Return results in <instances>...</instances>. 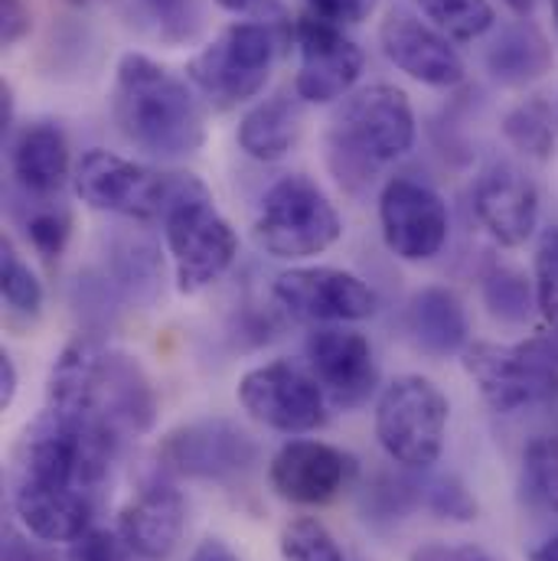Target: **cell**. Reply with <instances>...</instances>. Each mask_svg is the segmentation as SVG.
I'll return each instance as SVG.
<instances>
[{
	"label": "cell",
	"instance_id": "obj_1",
	"mask_svg": "<svg viewBox=\"0 0 558 561\" xmlns=\"http://www.w3.org/2000/svg\"><path fill=\"white\" fill-rule=\"evenodd\" d=\"M118 437L92 421L46 409L23 434L13 510L43 542H76L92 529Z\"/></svg>",
	"mask_w": 558,
	"mask_h": 561
},
{
	"label": "cell",
	"instance_id": "obj_2",
	"mask_svg": "<svg viewBox=\"0 0 558 561\" xmlns=\"http://www.w3.org/2000/svg\"><path fill=\"white\" fill-rule=\"evenodd\" d=\"M46 409L92 421L122 440L150 431L157 396L135 356L95 340H76L53 366Z\"/></svg>",
	"mask_w": 558,
	"mask_h": 561
},
{
	"label": "cell",
	"instance_id": "obj_3",
	"mask_svg": "<svg viewBox=\"0 0 558 561\" xmlns=\"http://www.w3.org/2000/svg\"><path fill=\"white\" fill-rule=\"evenodd\" d=\"M112 115L118 131L153 157H190L206 140L203 112L186 82L140 53L118 62Z\"/></svg>",
	"mask_w": 558,
	"mask_h": 561
},
{
	"label": "cell",
	"instance_id": "obj_4",
	"mask_svg": "<svg viewBox=\"0 0 558 561\" xmlns=\"http://www.w3.org/2000/svg\"><path fill=\"white\" fill-rule=\"evenodd\" d=\"M163 236L173 259L176 287L196 294L219 280L239 255V239L229 219L213 203V193L196 176L173 173L170 199L163 206Z\"/></svg>",
	"mask_w": 558,
	"mask_h": 561
},
{
	"label": "cell",
	"instance_id": "obj_5",
	"mask_svg": "<svg viewBox=\"0 0 558 561\" xmlns=\"http://www.w3.org/2000/svg\"><path fill=\"white\" fill-rule=\"evenodd\" d=\"M415 144V112L402 89L369 85L343 102L330 128V160L340 180H369L383 163L406 157Z\"/></svg>",
	"mask_w": 558,
	"mask_h": 561
},
{
	"label": "cell",
	"instance_id": "obj_6",
	"mask_svg": "<svg viewBox=\"0 0 558 561\" xmlns=\"http://www.w3.org/2000/svg\"><path fill=\"white\" fill-rule=\"evenodd\" d=\"M343 236V222L337 206L327 193L294 173L281 176L265 193L259 219H255V242L275 259H310L327 252Z\"/></svg>",
	"mask_w": 558,
	"mask_h": 561
},
{
	"label": "cell",
	"instance_id": "obj_7",
	"mask_svg": "<svg viewBox=\"0 0 558 561\" xmlns=\"http://www.w3.org/2000/svg\"><path fill=\"white\" fill-rule=\"evenodd\" d=\"M464 369L497 412H516L558 389V340L536 336L516 346L474 343L464 350Z\"/></svg>",
	"mask_w": 558,
	"mask_h": 561
},
{
	"label": "cell",
	"instance_id": "obj_8",
	"mask_svg": "<svg viewBox=\"0 0 558 561\" xmlns=\"http://www.w3.org/2000/svg\"><path fill=\"white\" fill-rule=\"evenodd\" d=\"M447 419L451 405L431 379L399 376L376 405V437L396 463L424 470L444 450Z\"/></svg>",
	"mask_w": 558,
	"mask_h": 561
},
{
	"label": "cell",
	"instance_id": "obj_9",
	"mask_svg": "<svg viewBox=\"0 0 558 561\" xmlns=\"http://www.w3.org/2000/svg\"><path fill=\"white\" fill-rule=\"evenodd\" d=\"M272 62V30L265 23H232L190 59L186 76L216 108H236L265 89Z\"/></svg>",
	"mask_w": 558,
	"mask_h": 561
},
{
	"label": "cell",
	"instance_id": "obj_10",
	"mask_svg": "<svg viewBox=\"0 0 558 561\" xmlns=\"http://www.w3.org/2000/svg\"><path fill=\"white\" fill-rule=\"evenodd\" d=\"M173 173H153L135 160L109 150H89L76 163V193L82 203L102 213H118L128 219H157L170 199Z\"/></svg>",
	"mask_w": 558,
	"mask_h": 561
},
{
	"label": "cell",
	"instance_id": "obj_11",
	"mask_svg": "<svg viewBox=\"0 0 558 561\" xmlns=\"http://www.w3.org/2000/svg\"><path fill=\"white\" fill-rule=\"evenodd\" d=\"M239 402L252 419L281 434H307L327 421L320 382L284 359L249 369L239 382Z\"/></svg>",
	"mask_w": 558,
	"mask_h": 561
},
{
	"label": "cell",
	"instance_id": "obj_12",
	"mask_svg": "<svg viewBox=\"0 0 558 561\" xmlns=\"http://www.w3.org/2000/svg\"><path fill=\"white\" fill-rule=\"evenodd\" d=\"M379 222L383 239L392 255L402 262H428L434 259L451 232L447 203L419 180L392 176L379 196Z\"/></svg>",
	"mask_w": 558,
	"mask_h": 561
},
{
	"label": "cell",
	"instance_id": "obj_13",
	"mask_svg": "<svg viewBox=\"0 0 558 561\" xmlns=\"http://www.w3.org/2000/svg\"><path fill=\"white\" fill-rule=\"evenodd\" d=\"M255 457H259L255 440L239 424L226 419H206L173 427L157 447V460L167 470L193 480H223L242 473L255 463Z\"/></svg>",
	"mask_w": 558,
	"mask_h": 561
},
{
	"label": "cell",
	"instance_id": "obj_14",
	"mask_svg": "<svg viewBox=\"0 0 558 561\" xmlns=\"http://www.w3.org/2000/svg\"><path fill=\"white\" fill-rule=\"evenodd\" d=\"M294 39L300 49V69L294 79L300 102L330 105L356 85L363 72V49L340 26L304 13L294 26Z\"/></svg>",
	"mask_w": 558,
	"mask_h": 561
},
{
	"label": "cell",
	"instance_id": "obj_15",
	"mask_svg": "<svg viewBox=\"0 0 558 561\" xmlns=\"http://www.w3.org/2000/svg\"><path fill=\"white\" fill-rule=\"evenodd\" d=\"M278 304L314 323H353L376 313V294L363 278L340 268H291L275 280Z\"/></svg>",
	"mask_w": 558,
	"mask_h": 561
},
{
	"label": "cell",
	"instance_id": "obj_16",
	"mask_svg": "<svg viewBox=\"0 0 558 561\" xmlns=\"http://www.w3.org/2000/svg\"><path fill=\"white\" fill-rule=\"evenodd\" d=\"M269 477L281 500L320 506L356 480V457L323 440H287L275 454Z\"/></svg>",
	"mask_w": 558,
	"mask_h": 561
},
{
	"label": "cell",
	"instance_id": "obj_17",
	"mask_svg": "<svg viewBox=\"0 0 558 561\" xmlns=\"http://www.w3.org/2000/svg\"><path fill=\"white\" fill-rule=\"evenodd\" d=\"M307 359L337 409H360L376 389V359L363 333L327 327L307 336Z\"/></svg>",
	"mask_w": 558,
	"mask_h": 561
},
{
	"label": "cell",
	"instance_id": "obj_18",
	"mask_svg": "<svg viewBox=\"0 0 558 561\" xmlns=\"http://www.w3.org/2000/svg\"><path fill=\"white\" fill-rule=\"evenodd\" d=\"M474 209L480 226L506 249L523 245L539 222V193L513 163H493L477 176Z\"/></svg>",
	"mask_w": 558,
	"mask_h": 561
},
{
	"label": "cell",
	"instance_id": "obj_19",
	"mask_svg": "<svg viewBox=\"0 0 558 561\" xmlns=\"http://www.w3.org/2000/svg\"><path fill=\"white\" fill-rule=\"evenodd\" d=\"M379 43L386 59L421 85L451 89L464 82V59L447 36L409 13H389L379 30Z\"/></svg>",
	"mask_w": 558,
	"mask_h": 561
},
{
	"label": "cell",
	"instance_id": "obj_20",
	"mask_svg": "<svg viewBox=\"0 0 558 561\" xmlns=\"http://www.w3.org/2000/svg\"><path fill=\"white\" fill-rule=\"evenodd\" d=\"M183 526H186V503L180 490L167 483H153L135 503L122 510L118 536L140 559L163 561L180 546Z\"/></svg>",
	"mask_w": 558,
	"mask_h": 561
},
{
	"label": "cell",
	"instance_id": "obj_21",
	"mask_svg": "<svg viewBox=\"0 0 558 561\" xmlns=\"http://www.w3.org/2000/svg\"><path fill=\"white\" fill-rule=\"evenodd\" d=\"M13 176L30 193H56L69 176V144L59 125L39 122L20 131L13 144Z\"/></svg>",
	"mask_w": 558,
	"mask_h": 561
},
{
	"label": "cell",
	"instance_id": "obj_22",
	"mask_svg": "<svg viewBox=\"0 0 558 561\" xmlns=\"http://www.w3.org/2000/svg\"><path fill=\"white\" fill-rule=\"evenodd\" d=\"M412 333L419 346L431 356H451L467 350V313L454 290L447 287H424L412 297Z\"/></svg>",
	"mask_w": 558,
	"mask_h": 561
},
{
	"label": "cell",
	"instance_id": "obj_23",
	"mask_svg": "<svg viewBox=\"0 0 558 561\" xmlns=\"http://www.w3.org/2000/svg\"><path fill=\"white\" fill-rule=\"evenodd\" d=\"M297 135H300V102L278 92V95L259 102L242 118L239 147L262 163H275L297 144Z\"/></svg>",
	"mask_w": 558,
	"mask_h": 561
},
{
	"label": "cell",
	"instance_id": "obj_24",
	"mask_svg": "<svg viewBox=\"0 0 558 561\" xmlns=\"http://www.w3.org/2000/svg\"><path fill=\"white\" fill-rule=\"evenodd\" d=\"M549 59L553 56H549L546 39L526 23H516V26L503 30L500 39L493 43V49L487 53L490 72L500 82H510V85H523L529 79H539L549 69Z\"/></svg>",
	"mask_w": 558,
	"mask_h": 561
},
{
	"label": "cell",
	"instance_id": "obj_25",
	"mask_svg": "<svg viewBox=\"0 0 558 561\" xmlns=\"http://www.w3.org/2000/svg\"><path fill=\"white\" fill-rule=\"evenodd\" d=\"M421 13L434 23V30H441L451 39H477L483 36L497 13L490 0H415Z\"/></svg>",
	"mask_w": 558,
	"mask_h": 561
},
{
	"label": "cell",
	"instance_id": "obj_26",
	"mask_svg": "<svg viewBox=\"0 0 558 561\" xmlns=\"http://www.w3.org/2000/svg\"><path fill=\"white\" fill-rule=\"evenodd\" d=\"M135 16L153 39L170 46L193 39V33L200 30L196 0H135Z\"/></svg>",
	"mask_w": 558,
	"mask_h": 561
},
{
	"label": "cell",
	"instance_id": "obj_27",
	"mask_svg": "<svg viewBox=\"0 0 558 561\" xmlns=\"http://www.w3.org/2000/svg\"><path fill=\"white\" fill-rule=\"evenodd\" d=\"M523 490L536 506L558 513V437H539L529 444L523 460Z\"/></svg>",
	"mask_w": 558,
	"mask_h": 561
},
{
	"label": "cell",
	"instance_id": "obj_28",
	"mask_svg": "<svg viewBox=\"0 0 558 561\" xmlns=\"http://www.w3.org/2000/svg\"><path fill=\"white\" fill-rule=\"evenodd\" d=\"M0 290L10 310L23 317H36L43 307V284L30 272V265L13 252L10 242H0Z\"/></svg>",
	"mask_w": 558,
	"mask_h": 561
},
{
	"label": "cell",
	"instance_id": "obj_29",
	"mask_svg": "<svg viewBox=\"0 0 558 561\" xmlns=\"http://www.w3.org/2000/svg\"><path fill=\"white\" fill-rule=\"evenodd\" d=\"M483 300L490 307L493 317L506 320V323H523L533 310V290L526 275L513 272V268H497L483 280Z\"/></svg>",
	"mask_w": 558,
	"mask_h": 561
},
{
	"label": "cell",
	"instance_id": "obj_30",
	"mask_svg": "<svg viewBox=\"0 0 558 561\" xmlns=\"http://www.w3.org/2000/svg\"><path fill=\"white\" fill-rule=\"evenodd\" d=\"M281 556L287 561H346L337 539L317 519H291L281 533Z\"/></svg>",
	"mask_w": 558,
	"mask_h": 561
},
{
	"label": "cell",
	"instance_id": "obj_31",
	"mask_svg": "<svg viewBox=\"0 0 558 561\" xmlns=\"http://www.w3.org/2000/svg\"><path fill=\"white\" fill-rule=\"evenodd\" d=\"M536 307L558 340V229H549L536 252Z\"/></svg>",
	"mask_w": 558,
	"mask_h": 561
},
{
	"label": "cell",
	"instance_id": "obj_32",
	"mask_svg": "<svg viewBox=\"0 0 558 561\" xmlns=\"http://www.w3.org/2000/svg\"><path fill=\"white\" fill-rule=\"evenodd\" d=\"M506 135L516 140L523 150L529 153H546L553 144V128H549V115L543 105H523L520 112H513L506 118Z\"/></svg>",
	"mask_w": 558,
	"mask_h": 561
},
{
	"label": "cell",
	"instance_id": "obj_33",
	"mask_svg": "<svg viewBox=\"0 0 558 561\" xmlns=\"http://www.w3.org/2000/svg\"><path fill=\"white\" fill-rule=\"evenodd\" d=\"M424 500H428V506H431L437 516H444V519L470 523V519L477 516V503H474L470 493H467L457 480H451V477L431 480V483L424 486Z\"/></svg>",
	"mask_w": 558,
	"mask_h": 561
},
{
	"label": "cell",
	"instance_id": "obj_34",
	"mask_svg": "<svg viewBox=\"0 0 558 561\" xmlns=\"http://www.w3.org/2000/svg\"><path fill=\"white\" fill-rule=\"evenodd\" d=\"M26 236L43 259H56L69 242V219L62 213H36L26 222Z\"/></svg>",
	"mask_w": 558,
	"mask_h": 561
},
{
	"label": "cell",
	"instance_id": "obj_35",
	"mask_svg": "<svg viewBox=\"0 0 558 561\" xmlns=\"http://www.w3.org/2000/svg\"><path fill=\"white\" fill-rule=\"evenodd\" d=\"M125 552H132V549L125 546L122 536L105 533V529H89L72 542L69 561H128Z\"/></svg>",
	"mask_w": 558,
	"mask_h": 561
},
{
	"label": "cell",
	"instance_id": "obj_36",
	"mask_svg": "<svg viewBox=\"0 0 558 561\" xmlns=\"http://www.w3.org/2000/svg\"><path fill=\"white\" fill-rule=\"evenodd\" d=\"M307 13L317 20H327L333 26H353L373 16L379 0H304Z\"/></svg>",
	"mask_w": 558,
	"mask_h": 561
},
{
	"label": "cell",
	"instance_id": "obj_37",
	"mask_svg": "<svg viewBox=\"0 0 558 561\" xmlns=\"http://www.w3.org/2000/svg\"><path fill=\"white\" fill-rule=\"evenodd\" d=\"M30 7L26 0H0V39L3 46H13L30 30Z\"/></svg>",
	"mask_w": 558,
	"mask_h": 561
},
{
	"label": "cell",
	"instance_id": "obj_38",
	"mask_svg": "<svg viewBox=\"0 0 558 561\" xmlns=\"http://www.w3.org/2000/svg\"><path fill=\"white\" fill-rule=\"evenodd\" d=\"M409 561H490V556L477 546H441V542H431V546H421L412 552Z\"/></svg>",
	"mask_w": 558,
	"mask_h": 561
},
{
	"label": "cell",
	"instance_id": "obj_39",
	"mask_svg": "<svg viewBox=\"0 0 558 561\" xmlns=\"http://www.w3.org/2000/svg\"><path fill=\"white\" fill-rule=\"evenodd\" d=\"M16 366H13V356L10 353H0V409H10L13 399H16Z\"/></svg>",
	"mask_w": 558,
	"mask_h": 561
},
{
	"label": "cell",
	"instance_id": "obj_40",
	"mask_svg": "<svg viewBox=\"0 0 558 561\" xmlns=\"http://www.w3.org/2000/svg\"><path fill=\"white\" fill-rule=\"evenodd\" d=\"M190 561H242L223 539H203L196 549H193V556Z\"/></svg>",
	"mask_w": 558,
	"mask_h": 561
},
{
	"label": "cell",
	"instance_id": "obj_41",
	"mask_svg": "<svg viewBox=\"0 0 558 561\" xmlns=\"http://www.w3.org/2000/svg\"><path fill=\"white\" fill-rule=\"evenodd\" d=\"M3 561H46L39 552H33L20 536L7 533V542H3Z\"/></svg>",
	"mask_w": 558,
	"mask_h": 561
},
{
	"label": "cell",
	"instance_id": "obj_42",
	"mask_svg": "<svg viewBox=\"0 0 558 561\" xmlns=\"http://www.w3.org/2000/svg\"><path fill=\"white\" fill-rule=\"evenodd\" d=\"M10 122H13V95H10V85L0 82V125H3V131L10 128Z\"/></svg>",
	"mask_w": 558,
	"mask_h": 561
},
{
	"label": "cell",
	"instance_id": "obj_43",
	"mask_svg": "<svg viewBox=\"0 0 558 561\" xmlns=\"http://www.w3.org/2000/svg\"><path fill=\"white\" fill-rule=\"evenodd\" d=\"M529 561H558V536L546 539V542H543L539 549H533Z\"/></svg>",
	"mask_w": 558,
	"mask_h": 561
},
{
	"label": "cell",
	"instance_id": "obj_44",
	"mask_svg": "<svg viewBox=\"0 0 558 561\" xmlns=\"http://www.w3.org/2000/svg\"><path fill=\"white\" fill-rule=\"evenodd\" d=\"M223 10H232V13H242V10H252L255 3H262V0H216Z\"/></svg>",
	"mask_w": 558,
	"mask_h": 561
},
{
	"label": "cell",
	"instance_id": "obj_45",
	"mask_svg": "<svg viewBox=\"0 0 558 561\" xmlns=\"http://www.w3.org/2000/svg\"><path fill=\"white\" fill-rule=\"evenodd\" d=\"M506 3H510V7H513V10H520V13H523V10H529V7H533V0H506Z\"/></svg>",
	"mask_w": 558,
	"mask_h": 561
},
{
	"label": "cell",
	"instance_id": "obj_46",
	"mask_svg": "<svg viewBox=\"0 0 558 561\" xmlns=\"http://www.w3.org/2000/svg\"><path fill=\"white\" fill-rule=\"evenodd\" d=\"M553 13H556V20H558V0H553Z\"/></svg>",
	"mask_w": 558,
	"mask_h": 561
},
{
	"label": "cell",
	"instance_id": "obj_47",
	"mask_svg": "<svg viewBox=\"0 0 558 561\" xmlns=\"http://www.w3.org/2000/svg\"><path fill=\"white\" fill-rule=\"evenodd\" d=\"M76 3H92V0H76Z\"/></svg>",
	"mask_w": 558,
	"mask_h": 561
},
{
	"label": "cell",
	"instance_id": "obj_48",
	"mask_svg": "<svg viewBox=\"0 0 558 561\" xmlns=\"http://www.w3.org/2000/svg\"><path fill=\"white\" fill-rule=\"evenodd\" d=\"M556 405H558V389H556Z\"/></svg>",
	"mask_w": 558,
	"mask_h": 561
}]
</instances>
